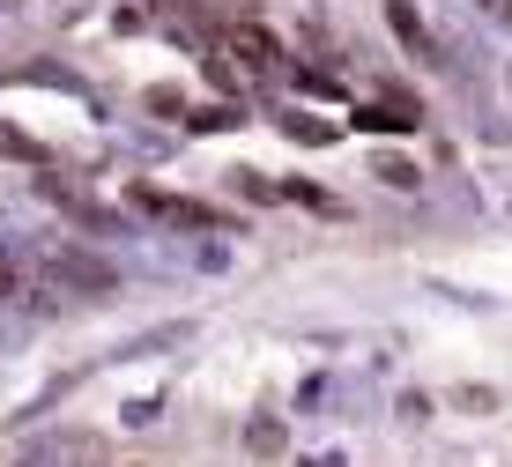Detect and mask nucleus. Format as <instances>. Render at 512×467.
I'll use <instances>...</instances> for the list:
<instances>
[{
	"instance_id": "13",
	"label": "nucleus",
	"mask_w": 512,
	"mask_h": 467,
	"mask_svg": "<svg viewBox=\"0 0 512 467\" xmlns=\"http://www.w3.org/2000/svg\"><path fill=\"white\" fill-rule=\"evenodd\" d=\"M164 423V393H134V401H119V430H156Z\"/></svg>"
},
{
	"instance_id": "1",
	"label": "nucleus",
	"mask_w": 512,
	"mask_h": 467,
	"mask_svg": "<svg viewBox=\"0 0 512 467\" xmlns=\"http://www.w3.org/2000/svg\"><path fill=\"white\" fill-rule=\"evenodd\" d=\"M386 30H394V45L409 52L416 67H431V75H446V38H438L431 23L416 15V0H386Z\"/></svg>"
},
{
	"instance_id": "18",
	"label": "nucleus",
	"mask_w": 512,
	"mask_h": 467,
	"mask_svg": "<svg viewBox=\"0 0 512 467\" xmlns=\"http://www.w3.org/2000/svg\"><path fill=\"white\" fill-rule=\"evenodd\" d=\"M475 8H483V15H490L498 30H512V0H475Z\"/></svg>"
},
{
	"instance_id": "16",
	"label": "nucleus",
	"mask_w": 512,
	"mask_h": 467,
	"mask_svg": "<svg viewBox=\"0 0 512 467\" xmlns=\"http://www.w3.org/2000/svg\"><path fill=\"white\" fill-rule=\"evenodd\" d=\"M431 416H438V401H431V393H423V386L394 393V423H409V430H416V423H431Z\"/></svg>"
},
{
	"instance_id": "12",
	"label": "nucleus",
	"mask_w": 512,
	"mask_h": 467,
	"mask_svg": "<svg viewBox=\"0 0 512 467\" xmlns=\"http://www.w3.org/2000/svg\"><path fill=\"white\" fill-rule=\"evenodd\" d=\"M327 401H334V371H312L305 386H297V401H290V416H327Z\"/></svg>"
},
{
	"instance_id": "20",
	"label": "nucleus",
	"mask_w": 512,
	"mask_h": 467,
	"mask_svg": "<svg viewBox=\"0 0 512 467\" xmlns=\"http://www.w3.org/2000/svg\"><path fill=\"white\" fill-rule=\"evenodd\" d=\"M141 8H186V0H141Z\"/></svg>"
},
{
	"instance_id": "11",
	"label": "nucleus",
	"mask_w": 512,
	"mask_h": 467,
	"mask_svg": "<svg viewBox=\"0 0 512 467\" xmlns=\"http://www.w3.org/2000/svg\"><path fill=\"white\" fill-rule=\"evenodd\" d=\"M275 186H282V201H290V208H312V215H342V201H334L327 186H312V178H275Z\"/></svg>"
},
{
	"instance_id": "7",
	"label": "nucleus",
	"mask_w": 512,
	"mask_h": 467,
	"mask_svg": "<svg viewBox=\"0 0 512 467\" xmlns=\"http://www.w3.org/2000/svg\"><path fill=\"white\" fill-rule=\"evenodd\" d=\"M245 104H231V97H208V104H186V119H179V134H238L245 127Z\"/></svg>"
},
{
	"instance_id": "19",
	"label": "nucleus",
	"mask_w": 512,
	"mask_h": 467,
	"mask_svg": "<svg viewBox=\"0 0 512 467\" xmlns=\"http://www.w3.org/2000/svg\"><path fill=\"white\" fill-rule=\"evenodd\" d=\"M30 8V0H0V15H23Z\"/></svg>"
},
{
	"instance_id": "9",
	"label": "nucleus",
	"mask_w": 512,
	"mask_h": 467,
	"mask_svg": "<svg viewBox=\"0 0 512 467\" xmlns=\"http://www.w3.org/2000/svg\"><path fill=\"white\" fill-rule=\"evenodd\" d=\"M372 171H379V186H394V193H423V164L409 149H379Z\"/></svg>"
},
{
	"instance_id": "15",
	"label": "nucleus",
	"mask_w": 512,
	"mask_h": 467,
	"mask_svg": "<svg viewBox=\"0 0 512 467\" xmlns=\"http://www.w3.org/2000/svg\"><path fill=\"white\" fill-rule=\"evenodd\" d=\"M0 156H15V164H30V171H45V164H52V156H45L23 127H0Z\"/></svg>"
},
{
	"instance_id": "14",
	"label": "nucleus",
	"mask_w": 512,
	"mask_h": 467,
	"mask_svg": "<svg viewBox=\"0 0 512 467\" xmlns=\"http://www.w3.org/2000/svg\"><path fill=\"white\" fill-rule=\"evenodd\" d=\"M446 401L461 408V416H498V386H475V379H468V386H453Z\"/></svg>"
},
{
	"instance_id": "8",
	"label": "nucleus",
	"mask_w": 512,
	"mask_h": 467,
	"mask_svg": "<svg viewBox=\"0 0 512 467\" xmlns=\"http://www.w3.org/2000/svg\"><path fill=\"white\" fill-rule=\"evenodd\" d=\"M275 134L290 141V149H334V141H342L334 119H312V112H275Z\"/></svg>"
},
{
	"instance_id": "17",
	"label": "nucleus",
	"mask_w": 512,
	"mask_h": 467,
	"mask_svg": "<svg viewBox=\"0 0 512 467\" xmlns=\"http://www.w3.org/2000/svg\"><path fill=\"white\" fill-rule=\"evenodd\" d=\"M141 104H149L156 119H186V89H171V82H149V89H141Z\"/></svg>"
},
{
	"instance_id": "10",
	"label": "nucleus",
	"mask_w": 512,
	"mask_h": 467,
	"mask_svg": "<svg viewBox=\"0 0 512 467\" xmlns=\"http://www.w3.org/2000/svg\"><path fill=\"white\" fill-rule=\"evenodd\" d=\"M223 193H231V201H253V208H275V201H282V186H275V178H260L253 164L223 171Z\"/></svg>"
},
{
	"instance_id": "2",
	"label": "nucleus",
	"mask_w": 512,
	"mask_h": 467,
	"mask_svg": "<svg viewBox=\"0 0 512 467\" xmlns=\"http://www.w3.org/2000/svg\"><path fill=\"white\" fill-rule=\"evenodd\" d=\"M45 275H52V282H75V290H90V297H112V290H119V267L97 260V253H82V245H52V253H45Z\"/></svg>"
},
{
	"instance_id": "4",
	"label": "nucleus",
	"mask_w": 512,
	"mask_h": 467,
	"mask_svg": "<svg viewBox=\"0 0 512 467\" xmlns=\"http://www.w3.org/2000/svg\"><path fill=\"white\" fill-rule=\"evenodd\" d=\"M238 438H245L253 460H282V453H290V408H253Z\"/></svg>"
},
{
	"instance_id": "6",
	"label": "nucleus",
	"mask_w": 512,
	"mask_h": 467,
	"mask_svg": "<svg viewBox=\"0 0 512 467\" xmlns=\"http://www.w3.org/2000/svg\"><path fill=\"white\" fill-rule=\"evenodd\" d=\"M179 341H193V319H164V327H149V334L119 341L104 364H141V356H164V349H179Z\"/></svg>"
},
{
	"instance_id": "21",
	"label": "nucleus",
	"mask_w": 512,
	"mask_h": 467,
	"mask_svg": "<svg viewBox=\"0 0 512 467\" xmlns=\"http://www.w3.org/2000/svg\"><path fill=\"white\" fill-rule=\"evenodd\" d=\"M505 82H512V67H505Z\"/></svg>"
},
{
	"instance_id": "3",
	"label": "nucleus",
	"mask_w": 512,
	"mask_h": 467,
	"mask_svg": "<svg viewBox=\"0 0 512 467\" xmlns=\"http://www.w3.org/2000/svg\"><path fill=\"white\" fill-rule=\"evenodd\" d=\"M223 52H238L245 75H282V67H290V60H282V45H275V30H260L253 15H238V23L223 30Z\"/></svg>"
},
{
	"instance_id": "5",
	"label": "nucleus",
	"mask_w": 512,
	"mask_h": 467,
	"mask_svg": "<svg viewBox=\"0 0 512 467\" xmlns=\"http://www.w3.org/2000/svg\"><path fill=\"white\" fill-rule=\"evenodd\" d=\"M349 127L357 134H423V104H357V112H349Z\"/></svg>"
}]
</instances>
